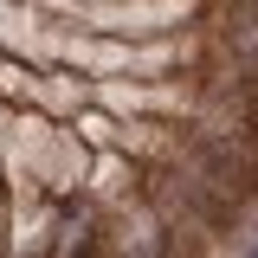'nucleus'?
I'll list each match as a JSON object with an SVG mask.
<instances>
[{
  "instance_id": "obj_1",
  "label": "nucleus",
  "mask_w": 258,
  "mask_h": 258,
  "mask_svg": "<svg viewBox=\"0 0 258 258\" xmlns=\"http://www.w3.org/2000/svg\"><path fill=\"white\" fill-rule=\"evenodd\" d=\"M245 258H258V239H252V245H245Z\"/></svg>"
}]
</instances>
